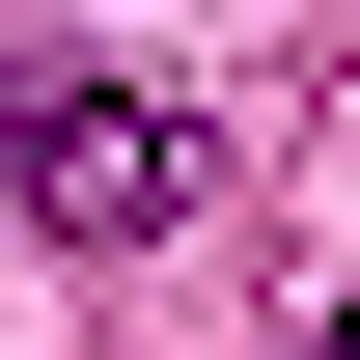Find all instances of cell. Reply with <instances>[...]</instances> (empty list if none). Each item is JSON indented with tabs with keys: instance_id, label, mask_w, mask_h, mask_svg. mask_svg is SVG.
Listing matches in <instances>:
<instances>
[{
	"instance_id": "6da1fadb",
	"label": "cell",
	"mask_w": 360,
	"mask_h": 360,
	"mask_svg": "<svg viewBox=\"0 0 360 360\" xmlns=\"http://www.w3.org/2000/svg\"><path fill=\"white\" fill-rule=\"evenodd\" d=\"M0 194H28L56 250H139V222H194V139L139 111V84H56V56H0Z\"/></svg>"
}]
</instances>
